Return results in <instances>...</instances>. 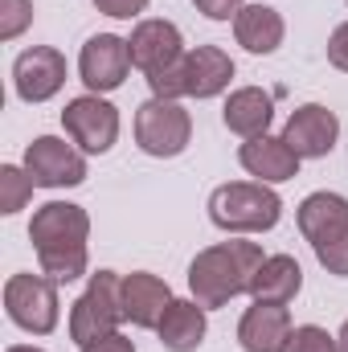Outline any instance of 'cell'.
I'll return each mask as SVG.
<instances>
[{
	"label": "cell",
	"instance_id": "cell-1",
	"mask_svg": "<svg viewBox=\"0 0 348 352\" xmlns=\"http://www.w3.org/2000/svg\"><path fill=\"white\" fill-rule=\"evenodd\" d=\"M29 242L37 250L41 274H50L54 283H74L87 274L90 263V213L74 201H45L41 209H33Z\"/></svg>",
	"mask_w": 348,
	"mask_h": 352
},
{
	"label": "cell",
	"instance_id": "cell-2",
	"mask_svg": "<svg viewBox=\"0 0 348 352\" xmlns=\"http://www.w3.org/2000/svg\"><path fill=\"white\" fill-rule=\"evenodd\" d=\"M262 258H266L262 246L259 242H246V238H230V242L205 246L188 263V295L205 311L226 307L230 299L250 295V278L262 266Z\"/></svg>",
	"mask_w": 348,
	"mask_h": 352
},
{
	"label": "cell",
	"instance_id": "cell-3",
	"mask_svg": "<svg viewBox=\"0 0 348 352\" xmlns=\"http://www.w3.org/2000/svg\"><path fill=\"white\" fill-rule=\"evenodd\" d=\"M209 221L221 234H270L283 221V197L262 180H230L209 192Z\"/></svg>",
	"mask_w": 348,
	"mask_h": 352
},
{
	"label": "cell",
	"instance_id": "cell-4",
	"mask_svg": "<svg viewBox=\"0 0 348 352\" xmlns=\"http://www.w3.org/2000/svg\"><path fill=\"white\" fill-rule=\"evenodd\" d=\"M119 324H123V274L94 270L87 291L70 307V340L78 349H90L102 336L119 332Z\"/></svg>",
	"mask_w": 348,
	"mask_h": 352
},
{
	"label": "cell",
	"instance_id": "cell-5",
	"mask_svg": "<svg viewBox=\"0 0 348 352\" xmlns=\"http://www.w3.org/2000/svg\"><path fill=\"white\" fill-rule=\"evenodd\" d=\"M4 316L29 332V336H50L62 320V299H58V283L50 274H8L4 283Z\"/></svg>",
	"mask_w": 348,
	"mask_h": 352
},
{
	"label": "cell",
	"instance_id": "cell-6",
	"mask_svg": "<svg viewBox=\"0 0 348 352\" xmlns=\"http://www.w3.org/2000/svg\"><path fill=\"white\" fill-rule=\"evenodd\" d=\"M135 144L152 160H176L193 144V115L173 98H148L135 107Z\"/></svg>",
	"mask_w": 348,
	"mask_h": 352
},
{
	"label": "cell",
	"instance_id": "cell-7",
	"mask_svg": "<svg viewBox=\"0 0 348 352\" xmlns=\"http://www.w3.org/2000/svg\"><path fill=\"white\" fill-rule=\"evenodd\" d=\"M62 127H66V140L78 144L87 156H107L115 144H119V107L107 102L102 94H78L66 102L62 111Z\"/></svg>",
	"mask_w": 348,
	"mask_h": 352
},
{
	"label": "cell",
	"instance_id": "cell-8",
	"mask_svg": "<svg viewBox=\"0 0 348 352\" xmlns=\"http://www.w3.org/2000/svg\"><path fill=\"white\" fill-rule=\"evenodd\" d=\"M25 168L37 188H78L87 180V152L62 135H37L25 148Z\"/></svg>",
	"mask_w": 348,
	"mask_h": 352
},
{
	"label": "cell",
	"instance_id": "cell-9",
	"mask_svg": "<svg viewBox=\"0 0 348 352\" xmlns=\"http://www.w3.org/2000/svg\"><path fill=\"white\" fill-rule=\"evenodd\" d=\"M66 74H70V66H66L62 50H54V45H29L12 62V90H17L21 102L37 107V102H50L54 94H62Z\"/></svg>",
	"mask_w": 348,
	"mask_h": 352
},
{
	"label": "cell",
	"instance_id": "cell-10",
	"mask_svg": "<svg viewBox=\"0 0 348 352\" xmlns=\"http://www.w3.org/2000/svg\"><path fill=\"white\" fill-rule=\"evenodd\" d=\"M131 74V50H127V37L119 33H94L83 54H78V78L87 94H111L127 82Z\"/></svg>",
	"mask_w": 348,
	"mask_h": 352
},
{
	"label": "cell",
	"instance_id": "cell-11",
	"mask_svg": "<svg viewBox=\"0 0 348 352\" xmlns=\"http://www.w3.org/2000/svg\"><path fill=\"white\" fill-rule=\"evenodd\" d=\"M283 140L295 148L299 160H324V156H332V148L340 140V115L328 111L324 102H303L287 115Z\"/></svg>",
	"mask_w": 348,
	"mask_h": 352
},
{
	"label": "cell",
	"instance_id": "cell-12",
	"mask_svg": "<svg viewBox=\"0 0 348 352\" xmlns=\"http://www.w3.org/2000/svg\"><path fill=\"white\" fill-rule=\"evenodd\" d=\"M127 50H131V66H135L144 78L168 70L173 62H180V58L188 54L180 29H176L173 21H164V16H144V21H135V29H131V37H127Z\"/></svg>",
	"mask_w": 348,
	"mask_h": 352
},
{
	"label": "cell",
	"instance_id": "cell-13",
	"mask_svg": "<svg viewBox=\"0 0 348 352\" xmlns=\"http://www.w3.org/2000/svg\"><path fill=\"white\" fill-rule=\"evenodd\" d=\"M238 164L246 168V173L262 180V184H287V180H295L299 176V156H295V148L283 140V135H254V140H242V148H238Z\"/></svg>",
	"mask_w": 348,
	"mask_h": 352
},
{
	"label": "cell",
	"instance_id": "cell-14",
	"mask_svg": "<svg viewBox=\"0 0 348 352\" xmlns=\"http://www.w3.org/2000/svg\"><path fill=\"white\" fill-rule=\"evenodd\" d=\"M173 299H176L173 287L160 274H152V270L123 274V320H131L135 328H152L156 332V324H160V316L168 311Z\"/></svg>",
	"mask_w": 348,
	"mask_h": 352
},
{
	"label": "cell",
	"instance_id": "cell-15",
	"mask_svg": "<svg viewBox=\"0 0 348 352\" xmlns=\"http://www.w3.org/2000/svg\"><path fill=\"white\" fill-rule=\"evenodd\" d=\"M291 328L295 324H291L287 303H262V299H254L242 311V320H238V344H242V352H279L287 344Z\"/></svg>",
	"mask_w": 348,
	"mask_h": 352
},
{
	"label": "cell",
	"instance_id": "cell-16",
	"mask_svg": "<svg viewBox=\"0 0 348 352\" xmlns=\"http://www.w3.org/2000/svg\"><path fill=\"white\" fill-rule=\"evenodd\" d=\"M238 66L221 45H197L184 54V94L188 98H217L234 82Z\"/></svg>",
	"mask_w": 348,
	"mask_h": 352
},
{
	"label": "cell",
	"instance_id": "cell-17",
	"mask_svg": "<svg viewBox=\"0 0 348 352\" xmlns=\"http://www.w3.org/2000/svg\"><path fill=\"white\" fill-rule=\"evenodd\" d=\"M221 123H226V131H234L238 140L266 135L270 123H274V94H266L262 87L230 90V98H226V107H221Z\"/></svg>",
	"mask_w": 348,
	"mask_h": 352
},
{
	"label": "cell",
	"instance_id": "cell-18",
	"mask_svg": "<svg viewBox=\"0 0 348 352\" xmlns=\"http://www.w3.org/2000/svg\"><path fill=\"white\" fill-rule=\"evenodd\" d=\"M156 336H160V349L168 352H197L209 336V316L205 307L188 295V299H173L168 311L160 316L156 324Z\"/></svg>",
	"mask_w": 348,
	"mask_h": 352
},
{
	"label": "cell",
	"instance_id": "cell-19",
	"mask_svg": "<svg viewBox=\"0 0 348 352\" xmlns=\"http://www.w3.org/2000/svg\"><path fill=\"white\" fill-rule=\"evenodd\" d=\"M295 221H299V234L316 246V242H328L336 234L348 230V197L332 192V188H320V192H307L295 209Z\"/></svg>",
	"mask_w": 348,
	"mask_h": 352
},
{
	"label": "cell",
	"instance_id": "cell-20",
	"mask_svg": "<svg viewBox=\"0 0 348 352\" xmlns=\"http://www.w3.org/2000/svg\"><path fill=\"white\" fill-rule=\"evenodd\" d=\"M234 37H238V45L246 50V54H274L279 45H283V37H287V21H283V12L279 8H270V4H242V12L234 16Z\"/></svg>",
	"mask_w": 348,
	"mask_h": 352
},
{
	"label": "cell",
	"instance_id": "cell-21",
	"mask_svg": "<svg viewBox=\"0 0 348 352\" xmlns=\"http://www.w3.org/2000/svg\"><path fill=\"white\" fill-rule=\"evenodd\" d=\"M299 291H303V266L291 254H266L250 278V299L262 303H291Z\"/></svg>",
	"mask_w": 348,
	"mask_h": 352
},
{
	"label": "cell",
	"instance_id": "cell-22",
	"mask_svg": "<svg viewBox=\"0 0 348 352\" xmlns=\"http://www.w3.org/2000/svg\"><path fill=\"white\" fill-rule=\"evenodd\" d=\"M33 176L25 164H0V213L4 217H12V213H21L29 201H33Z\"/></svg>",
	"mask_w": 348,
	"mask_h": 352
},
{
	"label": "cell",
	"instance_id": "cell-23",
	"mask_svg": "<svg viewBox=\"0 0 348 352\" xmlns=\"http://www.w3.org/2000/svg\"><path fill=\"white\" fill-rule=\"evenodd\" d=\"M279 352H340V344H336V336H332L328 328H320V324H299V328H291L287 344Z\"/></svg>",
	"mask_w": 348,
	"mask_h": 352
},
{
	"label": "cell",
	"instance_id": "cell-24",
	"mask_svg": "<svg viewBox=\"0 0 348 352\" xmlns=\"http://www.w3.org/2000/svg\"><path fill=\"white\" fill-rule=\"evenodd\" d=\"M33 25V0H0V41H17Z\"/></svg>",
	"mask_w": 348,
	"mask_h": 352
},
{
	"label": "cell",
	"instance_id": "cell-25",
	"mask_svg": "<svg viewBox=\"0 0 348 352\" xmlns=\"http://www.w3.org/2000/svg\"><path fill=\"white\" fill-rule=\"evenodd\" d=\"M312 250H316V263L324 266L328 274L348 278V230L345 234H336V238H328V242H316Z\"/></svg>",
	"mask_w": 348,
	"mask_h": 352
},
{
	"label": "cell",
	"instance_id": "cell-26",
	"mask_svg": "<svg viewBox=\"0 0 348 352\" xmlns=\"http://www.w3.org/2000/svg\"><path fill=\"white\" fill-rule=\"evenodd\" d=\"M148 4L152 0H94V8L102 16H115V21H135V16L148 12Z\"/></svg>",
	"mask_w": 348,
	"mask_h": 352
},
{
	"label": "cell",
	"instance_id": "cell-27",
	"mask_svg": "<svg viewBox=\"0 0 348 352\" xmlns=\"http://www.w3.org/2000/svg\"><path fill=\"white\" fill-rule=\"evenodd\" d=\"M242 4L246 0H193V8L201 16H209V21H234L242 12Z\"/></svg>",
	"mask_w": 348,
	"mask_h": 352
},
{
	"label": "cell",
	"instance_id": "cell-28",
	"mask_svg": "<svg viewBox=\"0 0 348 352\" xmlns=\"http://www.w3.org/2000/svg\"><path fill=\"white\" fill-rule=\"evenodd\" d=\"M328 62H332L340 74H348V21H340V25L328 33Z\"/></svg>",
	"mask_w": 348,
	"mask_h": 352
},
{
	"label": "cell",
	"instance_id": "cell-29",
	"mask_svg": "<svg viewBox=\"0 0 348 352\" xmlns=\"http://www.w3.org/2000/svg\"><path fill=\"white\" fill-rule=\"evenodd\" d=\"M83 352H135V340L131 336H123V332H111V336H102L98 344H90Z\"/></svg>",
	"mask_w": 348,
	"mask_h": 352
},
{
	"label": "cell",
	"instance_id": "cell-30",
	"mask_svg": "<svg viewBox=\"0 0 348 352\" xmlns=\"http://www.w3.org/2000/svg\"><path fill=\"white\" fill-rule=\"evenodd\" d=\"M336 344H340V352H348V320L340 324V332H336Z\"/></svg>",
	"mask_w": 348,
	"mask_h": 352
},
{
	"label": "cell",
	"instance_id": "cell-31",
	"mask_svg": "<svg viewBox=\"0 0 348 352\" xmlns=\"http://www.w3.org/2000/svg\"><path fill=\"white\" fill-rule=\"evenodd\" d=\"M4 352H45V349H37V344H8Z\"/></svg>",
	"mask_w": 348,
	"mask_h": 352
}]
</instances>
